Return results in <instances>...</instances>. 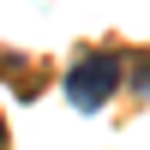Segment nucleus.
I'll return each instance as SVG.
<instances>
[{"mask_svg": "<svg viewBox=\"0 0 150 150\" xmlns=\"http://www.w3.org/2000/svg\"><path fill=\"white\" fill-rule=\"evenodd\" d=\"M120 84H126V60H120L114 48H90V54H78L72 72H66V102L84 108V114H96V108L114 102Z\"/></svg>", "mask_w": 150, "mask_h": 150, "instance_id": "obj_1", "label": "nucleus"}, {"mask_svg": "<svg viewBox=\"0 0 150 150\" xmlns=\"http://www.w3.org/2000/svg\"><path fill=\"white\" fill-rule=\"evenodd\" d=\"M126 84L138 96H150V54H138V60H126Z\"/></svg>", "mask_w": 150, "mask_h": 150, "instance_id": "obj_2", "label": "nucleus"}, {"mask_svg": "<svg viewBox=\"0 0 150 150\" xmlns=\"http://www.w3.org/2000/svg\"><path fill=\"white\" fill-rule=\"evenodd\" d=\"M0 150H6V120H0Z\"/></svg>", "mask_w": 150, "mask_h": 150, "instance_id": "obj_3", "label": "nucleus"}]
</instances>
